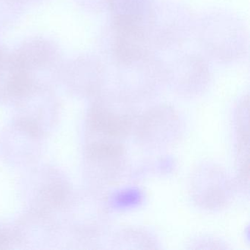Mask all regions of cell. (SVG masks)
I'll use <instances>...</instances> for the list:
<instances>
[{
  "mask_svg": "<svg viewBox=\"0 0 250 250\" xmlns=\"http://www.w3.org/2000/svg\"><path fill=\"white\" fill-rule=\"evenodd\" d=\"M109 42L112 62L129 61L153 53L146 24L112 21Z\"/></svg>",
  "mask_w": 250,
  "mask_h": 250,
  "instance_id": "cell-4",
  "label": "cell"
},
{
  "mask_svg": "<svg viewBox=\"0 0 250 250\" xmlns=\"http://www.w3.org/2000/svg\"><path fill=\"white\" fill-rule=\"evenodd\" d=\"M154 2L153 0H109L112 21L146 24Z\"/></svg>",
  "mask_w": 250,
  "mask_h": 250,
  "instance_id": "cell-6",
  "label": "cell"
},
{
  "mask_svg": "<svg viewBox=\"0 0 250 250\" xmlns=\"http://www.w3.org/2000/svg\"><path fill=\"white\" fill-rule=\"evenodd\" d=\"M210 80V70L204 58L195 54H185L165 65V82L180 93H197Z\"/></svg>",
  "mask_w": 250,
  "mask_h": 250,
  "instance_id": "cell-5",
  "label": "cell"
},
{
  "mask_svg": "<svg viewBox=\"0 0 250 250\" xmlns=\"http://www.w3.org/2000/svg\"><path fill=\"white\" fill-rule=\"evenodd\" d=\"M200 43L208 55L220 62H232L246 53L247 34L236 17L226 13H213L200 24Z\"/></svg>",
  "mask_w": 250,
  "mask_h": 250,
  "instance_id": "cell-1",
  "label": "cell"
},
{
  "mask_svg": "<svg viewBox=\"0 0 250 250\" xmlns=\"http://www.w3.org/2000/svg\"><path fill=\"white\" fill-rule=\"evenodd\" d=\"M191 11L181 4L171 1L154 3L146 22L152 47L170 49L184 43L194 29Z\"/></svg>",
  "mask_w": 250,
  "mask_h": 250,
  "instance_id": "cell-2",
  "label": "cell"
},
{
  "mask_svg": "<svg viewBox=\"0 0 250 250\" xmlns=\"http://www.w3.org/2000/svg\"><path fill=\"white\" fill-rule=\"evenodd\" d=\"M121 93L124 97L144 96L165 82V68L162 61L153 53L136 59L112 62Z\"/></svg>",
  "mask_w": 250,
  "mask_h": 250,
  "instance_id": "cell-3",
  "label": "cell"
}]
</instances>
